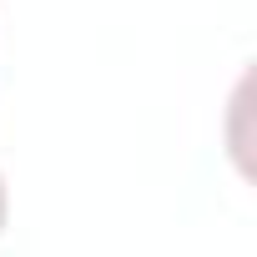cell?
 I'll return each instance as SVG.
<instances>
[{
    "instance_id": "1",
    "label": "cell",
    "mask_w": 257,
    "mask_h": 257,
    "mask_svg": "<svg viewBox=\"0 0 257 257\" xmlns=\"http://www.w3.org/2000/svg\"><path fill=\"white\" fill-rule=\"evenodd\" d=\"M6 212H11V202H6V182H0V232H6Z\"/></svg>"
}]
</instances>
